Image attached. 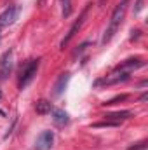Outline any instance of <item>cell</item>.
<instances>
[{"mask_svg": "<svg viewBox=\"0 0 148 150\" xmlns=\"http://www.w3.org/2000/svg\"><path fill=\"white\" fill-rule=\"evenodd\" d=\"M127 4H129V0H122V2L115 7V11L111 12L110 25H108V28L105 30V35H103V44L110 42V38L113 37V35H115V32L118 30V26H120V23H122V19H124V16H125Z\"/></svg>", "mask_w": 148, "mask_h": 150, "instance_id": "cell-1", "label": "cell"}, {"mask_svg": "<svg viewBox=\"0 0 148 150\" xmlns=\"http://www.w3.org/2000/svg\"><path fill=\"white\" fill-rule=\"evenodd\" d=\"M38 65H40V59H32L30 63H26L21 68V74H19V89H25L33 80V77L37 75Z\"/></svg>", "mask_w": 148, "mask_h": 150, "instance_id": "cell-2", "label": "cell"}, {"mask_svg": "<svg viewBox=\"0 0 148 150\" xmlns=\"http://www.w3.org/2000/svg\"><path fill=\"white\" fill-rule=\"evenodd\" d=\"M19 14H21V7H19V5H9V7L0 14V30L5 28V26H9V25H12V23L19 18Z\"/></svg>", "mask_w": 148, "mask_h": 150, "instance_id": "cell-3", "label": "cell"}, {"mask_svg": "<svg viewBox=\"0 0 148 150\" xmlns=\"http://www.w3.org/2000/svg\"><path fill=\"white\" fill-rule=\"evenodd\" d=\"M12 65H14V52L9 49V51H5V52L2 54V58H0V79H2V80L11 75Z\"/></svg>", "mask_w": 148, "mask_h": 150, "instance_id": "cell-4", "label": "cell"}, {"mask_svg": "<svg viewBox=\"0 0 148 150\" xmlns=\"http://www.w3.org/2000/svg\"><path fill=\"white\" fill-rule=\"evenodd\" d=\"M54 145V133L52 131H42L37 136L35 149L37 150H51Z\"/></svg>", "mask_w": 148, "mask_h": 150, "instance_id": "cell-5", "label": "cell"}, {"mask_svg": "<svg viewBox=\"0 0 148 150\" xmlns=\"http://www.w3.org/2000/svg\"><path fill=\"white\" fill-rule=\"evenodd\" d=\"M129 79V72H120V70H115L113 74L106 75L105 79L98 80L96 86H111V84H118V82H124Z\"/></svg>", "mask_w": 148, "mask_h": 150, "instance_id": "cell-6", "label": "cell"}, {"mask_svg": "<svg viewBox=\"0 0 148 150\" xmlns=\"http://www.w3.org/2000/svg\"><path fill=\"white\" fill-rule=\"evenodd\" d=\"M89 7H91V4H89V5H85V9L82 11V14H80V18H78L77 21H75L73 25H72V28H70V32H68V35H66V37H65L63 40H61V47H63V49H65V45H66V44H68V42H70V40L73 38V35L77 33V30H78V28L82 26V23H84V18L87 16V11H89Z\"/></svg>", "mask_w": 148, "mask_h": 150, "instance_id": "cell-7", "label": "cell"}, {"mask_svg": "<svg viewBox=\"0 0 148 150\" xmlns=\"http://www.w3.org/2000/svg\"><path fill=\"white\" fill-rule=\"evenodd\" d=\"M145 63H143V59H140V58H131V59H125L122 65H118L115 70H120V72H132V70H136V68H140V67H143Z\"/></svg>", "mask_w": 148, "mask_h": 150, "instance_id": "cell-8", "label": "cell"}, {"mask_svg": "<svg viewBox=\"0 0 148 150\" xmlns=\"http://www.w3.org/2000/svg\"><path fill=\"white\" fill-rule=\"evenodd\" d=\"M52 122H54L58 127H63V126H66V124L70 122V117H68V113L65 112V110L56 108V110H52Z\"/></svg>", "mask_w": 148, "mask_h": 150, "instance_id": "cell-9", "label": "cell"}, {"mask_svg": "<svg viewBox=\"0 0 148 150\" xmlns=\"http://www.w3.org/2000/svg\"><path fill=\"white\" fill-rule=\"evenodd\" d=\"M68 80H70V74H61V75H59L58 82L54 84V96H59V94L65 91V87H66Z\"/></svg>", "mask_w": 148, "mask_h": 150, "instance_id": "cell-10", "label": "cell"}, {"mask_svg": "<svg viewBox=\"0 0 148 150\" xmlns=\"http://www.w3.org/2000/svg\"><path fill=\"white\" fill-rule=\"evenodd\" d=\"M132 113L129 112V110H122V112H115V113H108V115H105V119L106 120H113V122H120V120H125V119H129Z\"/></svg>", "mask_w": 148, "mask_h": 150, "instance_id": "cell-11", "label": "cell"}, {"mask_svg": "<svg viewBox=\"0 0 148 150\" xmlns=\"http://www.w3.org/2000/svg\"><path fill=\"white\" fill-rule=\"evenodd\" d=\"M51 103L47 101V100H40V101H37V105H35V110H37V113H40V115H45V113L51 112Z\"/></svg>", "mask_w": 148, "mask_h": 150, "instance_id": "cell-12", "label": "cell"}, {"mask_svg": "<svg viewBox=\"0 0 148 150\" xmlns=\"http://www.w3.org/2000/svg\"><path fill=\"white\" fill-rule=\"evenodd\" d=\"M61 2H63V16L68 18L72 14V4H70V0H61Z\"/></svg>", "mask_w": 148, "mask_h": 150, "instance_id": "cell-13", "label": "cell"}, {"mask_svg": "<svg viewBox=\"0 0 148 150\" xmlns=\"http://www.w3.org/2000/svg\"><path fill=\"white\" fill-rule=\"evenodd\" d=\"M143 5H145V0H136V4H134V14H140L141 9H143Z\"/></svg>", "mask_w": 148, "mask_h": 150, "instance_id": "cell-14", "label": "cell"}, {"mask_svg": "<svg viewBox=\"0 0 148 150\" xmlns=\"http://www.w3.org/2000/svg\"><path fill=\"white\" fill-rule=\"evenodd\" d=\"M124 100H127V94H122V96H117V98H113L110 101H106L105 105H113V103H117V101H124Z\"/></svg>", "mask_w": 148, "mask_h": 150, "instance_id": "cell-15", "label": "cell"}, {"mask_svg": "<svg viewBox=\"0 0 148 150\" xmlns=\"http://www.w3.org/2000/svg\"><path fill=\"white\" fill-rule=\"evenodd\" d=\"M129 150H147V142H141V143H136L134 147H129Z\"/></svg>", "mask_w": 148, "mask_h": 150, "instance_id": "cell-16", "label": "cell"}, {"mask_svg": "<svg viewBox=\"0 0 148 150\" xmlns=\"http://www.w3.org/2000/svg\"><path fill=\"white\" fill-rule=\"evenodd\" d=\"M147 98H148V94L145 93V94H141V98H140V100H141V101H147Z\"/></svg>", "mask_w": 148, "mask_h": 150, "instance_id": "cell-17", "label": "cell"}, {"mask_svg": "<svg viewBox=\"0 0 148 150\" xmlns=\"http://www.w3.org/2000/svg\"><path fill=\"white\" fill-rule=\"evenodd\" d=\"M0 98H2V93H0Z\"/></svg>", "mask_w": 148, "mask_h": 150, "instance_id": "cell-18", "label": "cell"}]
</instances>
